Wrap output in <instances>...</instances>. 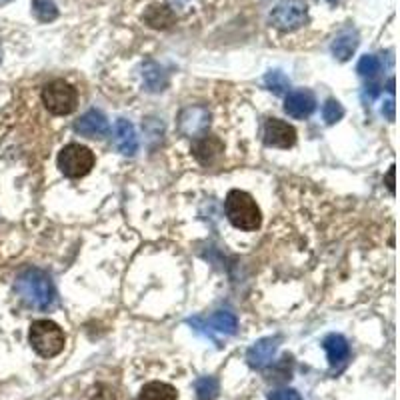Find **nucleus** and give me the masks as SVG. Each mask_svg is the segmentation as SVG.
<instances>
[{
	"instance_id": "1",
	"label": "nucleus",
	"mask_w": 400,
	"mask_h": 400,
	"mask_svg": "<svg viewBox=\"0 0 400 400\" xmlns=\"http://www.w3.org/2000/svg\"><path fill=\"white\" fill-rule=\"evenodd\" d=\"M14 290L21 296V300L38 311H48L56 302V289L52 278L45 270H38V268H26L24 272H21Z\"/></svg>"
},
{
	"instance_id": "2",
	"label": "nucleus",
	"mask_w": 400,
	"mask_h": 400,
	"mask_svg": "<svg viewBox=\"0 0 400 400\" xmlns=\"http://www.w3.org/2000/svg\"><path fill=\"white\" fill-rule=\"evenodd\" d=\"M224 210H226V219L238 230L250 232L260 228L263 224V214L256 200L245 190H230L224 200Z\"/></svg>"
},
{
	"instance_id": "3",
	"label": "nucleus",
	"mask_w": 400,
	"mask_h": 400,
	"mask_svg": "<svg viewBox=\"0 0 400 400\" xmlns=\"http://www.w3.org/2000/svg\"><path fill=\"white\" fill-rule=\"evenodd\" d=\"M28 342L36 355H41L43 358H52V356H58L65 351L67 336L56 322L43 318V320H34L30 324Z\"/></svg>"
},
{
	"instance_id": "4",
	"label": "nucleus",
	"mask_w": 400,
	"mask_h": 400,
	"mask_svg": "<svg viewBox=\"0 0 400 400\" xmlns=\"http://www.w3.org/2000/svg\"><path fill=\"white\" fill-rule=\"evenodd\" d=\"M43 102L46 111L54 116H67L76 111L78 92L67 80H52L43 89Z\"/></svg>"
},
{
	"instance_id": "5",
	"label": "nucleus",
	"mask_w": 400,
	"mask_h": 400,
	"mask_svg": "<svg viewBox=\"0 0 400 400\" xmlns=\"http://www.w3.org/2000/svg\"><path fill=\"white\" fill-rule=\"evenodd\" d=\"M94 153L82 144H67L58 153V168L68 178H82L94 168Z\"/></svg>"
},
{
	"instance_id": "6",
	"label": "nucleus",
	"mask_w": 400,
	"mask_h": 400,
	"mask_svg": "<svg viewBox=\"0 0 400 400\" xmlns=\"http://www.w3.org/2000/svg\"><path fill=\"white\" fill-rule=\"evenodd\" d=\"M309 21V6L304 0H280L272 12L270 23L282 32H292Z\"/></svg>"
},
{
	"instance_id": "7",
	"label": "nucleus",
	"mask_w": 400,
	"mask_h": 400,
	"mask_svg": "<svg viewBox=\"0 0 400 400\" xmlns=\"http://www.w3.org/2000/svg\"><path fill=\"white\" fill-rule=\"evenodd\" d=\"M188 324H190V326H195L197 331L208 329V331H206V336H210V338H212V333L224 334V336H232V334L236 333V329H238V320H236V316L228 311L214 312V314H212V316H208V318H200V316H197V318H190V320H188Z\"/></svg>"
},
{
	"instance_id": "8",
	"label": "nucleus",
	"mask_w": 400,
	"mask_h": 400,
	"mask_svg": "<svg viewBox=\"0 0 400 400\" xmlns=\"http://www.w3.org/2000/svg\"><path fill=\"white\" fill-rule=\"evenodd\" d=\"M210 126V112L204 107H188L178 116V129L188 138H200Z\"/></svg>"
},
{
	"instance_id": "9",
	"label": "nucleus",
	"mask_w": 400,
	"mask_h": 400,
	"mask_svg": "<svg viewBox=\"0 0 400 400\" xmlns=\"http://www.w3.org/2000/svg\"><path fill=\"white\" fill-rule=\"evenodd\" d=\"M265 142L274 148H290L296 142V131L292 124L280 118H268L265 126Z\"/></svg>"
},
{
	"instance_id": "10",
	"label": "nucleus",
	"mask_w": 400,
	"mask_h": 400,
	"mask_svg": "<svg viewBox=\"0 0 400 400\" xmlns=\"http://www.w3.org/2000/svg\"><path fill=\"white\" fill-rule=\"evenodd\" d=\"M278 342H280L278 336H267V338L256 340V342L248 348V353H246L248 364H250L252 368H265L268 362L272 360V356L276 355Z\"/></svg>"
},
{
	"instance_id": "11",
	"label": "nucleus",
	"mask_w": 400,
	"mask_h": 400,
	"mask_svg": "<svg viewBox=\"0 0 400 400\" xmlns=\"http://www.w3.org/2000/svg\"><path fill=\"white\" fill-rule=\"evenodd\" d=\"M74 131L87 138H102L109 134V120L102 112L92 109L76 120Z\"/></svg>"
},
{
	"instance_id": "12",
	"label": "nucleus",
	"mask_w": 400,
	"mask_h": 400,
	"mask_svg": "<svg viewBox=\"0 0 400 400\" xmlns=\"http://www.w3.org/2000/svg\"><path fill=\"white\" fill-rule=\"evenodd\" d=\"M316 109V98L311 90H292L285 100V111L292 118H307Z\"/></svg>"
},
{
	"instance_id": "13",
	"label": "nucleus",
	"mask_w": 400,
	"mask_h": 400,
	"mask_svg": "<svg viewBox=\"0 0 400 400\" xmlns=\"http://www.w3.org/2000/svg\"><path fill=\"white\" fill-rule=\"evenodd\" d=\"M192 153H195V158L199 160L200 164L208 166L224 153V142L214 134H202L199 140L192 144Z\"/></svg>"
},
{
	"instance_id": "14",
	"label": "nucleus",
	"mask_w": 400,
	"mask_h": 400,
	"mask_svg": "<svg viewBox=\"0 0 400 400\" xmlns=\"http://www.w3.org/2000/svg\"><path fill=\"white\" fill-rule=\"evenodd\" d=\"M114 144L118 153L124 156H134L138 151V136L126 118H118L114 124Z\"/></svg>"
},
{
	"instance_id": "15",
	"label": "nucleus",
	"mask_w": 400,
	"mask_h": 400,
	"mask_svg": "<svg viewBox=\"0 0 400 400\" xmlns=\"http://www.w3.org/2000/svg\"><path fill=\"white\" fill-rule=\"evenodd\" d=\"M326 356H329V362L331 366H338L342 364L348 355H351V346H348V340L342 336V334H329L322 342Z\"/></svg>"
},
{
	"instance_id": "16",
	"label": "nucleus",
	"mask_w": 400,
	"mask_h": 400,
	"mask_svg": "<svg viewBox=\"0 0 400 400\" xmlns=\"http://www.w3.org/2000/svg\"><path fill=\"white\" fill-rule=\"evenodd\" d=\"M142 82H144L146 90H151V92H162L168 87V76L160 65H156L153 60H146L142 65Z\"/></svg>"
},
{
	"instance_id": "17",
	"label": "nucleus",
	"mask_w": 400,
	"mask_h": 400,
	"mask_svg": "<svg viewBox=\"0 0 400 400\" xmlns=\"http://www.w3.org/2000/svg\"><path fill=\"white\" fill-rule=\"evenodd\" d=\"M144 23L148 24L151 28H155V30H166V28H170L173 24L177 23V14L168 6L155 4L144 12Z\"/></svg>"
},
{
	"instance_id": "18",
	"label": "nucleus",
	"mask_w": 400,
	"mask_h": 400,
	"mask_svg": "<svg viewBox=\"0 0 400 400\" xmlns=\"http://www.w3.org/2000/svg\"><path fill=\"white\" fill-rule=\"evenodd\" d=\"M138 400H178L177 388L168 382H148L142 386Z\"/></svg>"
},
{
	"instance_id": "19",
	"label": "nucleus",
	"mask_w": 400,
	"mask_h": 400,
	"mask_svg": "<svg viewBox=\"0 0 400 400\" xmlns=\"http://www.w3.org/2000/svg\"><path fill=\"white\" fill-rule=\"evenodd\" d=\"M356 46H358V38L355 34H342L333 43V54L338 60L346 63L356 52Z\"/></svg>"
},
{
	"instance_id": "20",
	"label": "nucleus",
	"mask_w": 400,
	"mask_h": 400,
	"mask_svg": "<svg viewBox=\"0 0 400 400\" xmlns=\"http://www.w3.org/2000/svg\"><path fill=\"white\" fill-rule=\"evenodd\" d=\"M221 392L219 380L214 377H202L197 380V397L199 400H216Z\"/></svg>"
},
{
	"instance_id": "21",
	"label": "nucleus",
	"mask_w": 400,
	"mask_h": 400,
	"mask_svg": "<svg viewBox=\"0 0 400 400\" xmlns=\"http://www.w3.org/2000/svg\"><path fill=\"white\" fill-rule=\"evenodd\" d=\"M32 10L41 23H50L58 16V8L54 0H32Z\"/></svg>"
},
{
	"instance_id": "22",
	"label": "nucleus",
	"mask_w": 400,
	"mask_h": 400,
	"mask_svg": "<svg viewBox=\"0 0 400 400\" xmlns=\"http://www.w3.org/2000/svg\"><path fill=\"white\" fill-rule=\"evenodd\" d=\"M265 85L274 94H285L290 89L289 76L285 72H280V70H270L267 76H265Z\"/></svg>"
},
{
	"instance_id": "23",
	"label": "nucleus",
	"mask_w": 400,
	"mask_h": 400,
	"mask_svg": "<svg viewBox=\"0 0 400 400\" xmlns=\"http://www.w3.org/2000/svg\"><path fill=\"white\" fill-rule=\"evenodd\" d=\"M380 68H382V63H380V58L375 56V54H366V56H362L360 60H358V74L360 76H368V78H373V76H377L378 72H380Z\"/></svg>"
},
{
	"instance_id": "24",
	"label": "nucleus",
	"mask_w": 400,
	"mask_h": 400,
	"mask_svg": "<svg viewBox=\"0 0 400 400\" xmlns=\"http://www.w3.org/2000/svg\"><path fill=\"white\" fill-rule=\"evenodd\" d=\"M342 116H344V107L338 100L329 98L322 107V118L326 120V124H336Z\"/></svg>"
},
{
	"instance_id": "25",
	"label": "nucleus",
	"mask_w": 400,
	"mask_h": 400,
	"mask_svg": "<svg viewBox=\"0 0 400 400\" xmlns=\"http://www.w3.org/2000/svg\"><path fill=\"white\" fill-rule=\"evenodd\" d=\"M268 400H302V397L294 388H280L268 395Z\"/></svg>"
},
{
	"instance_id": "26",
	"label": "nucleus",
	"mask_w": 400,
	"mask_h": 400,
	"mask_svg": "<svg viewBox=\"0 0 400 400\" xmlns=\"http://www.w3.org/2000/svg\"><path fill=\"white\" fill-rule=\"evenodd\" d=\"M382 114H384L388 120H395V100L384 102V107H382Z\"/></svg>"
},
{
	"instance_id": "27",
	"label": "nucleus",
	"mask_w": 400,
	"mask_h": 400,
	"mask_svg": "<svg viewBox=\"0 0 400 400\" xmlns=\"http://www.w3.org/2000/svg\"><path fill=\"white\" fill-rule=\"evenodd\" d=\"M377 94H378V85H370V87H366V96H368V100H373Z\"/></svg>"
},
{
	"instance_id": "28",
	"label": "nucleus",
	"mask_w": 400,
	"mask_h": 400,
	"mask_svg": "<svg viewBox=\"0 0 400 400\" xmlns=\"http://www.w3.org/2000/svg\"><path fill=\"white\" fill-rule=\"evenodd\" d=\"M388 188H390V192H395V168L388 170Z\"/></svg>"
},
{
	"instance_id": "29",
	"label": "nucleus",
	"mask_w": 400,
	"mask_h": 400,
	"mask_svg": "<svg viewBox=\"0 0 400 400\" xmlns=\"http://www.w3.org/2000/svg\"><path fill=\"white\" fill-rule=\"evenodd\" d=\"M186 2H188V0H170V4H173V6H177V8H180V6H184Z\"/></svg>"
},
{
	"instance_id": "30",
	"label": "nucleus",
	"mask_w": 400,
	"mask_h": 400,
	"mask_svg": "<svg viewBox=\"0 0 400 400\" xmlns=\"http://www.w3.org/2000/svg\"><path fill=\"white\" fill-rule=\"evenodd\" d=\"M329 2H336V0H329Z\"/></svg>"
}]
</instances>
